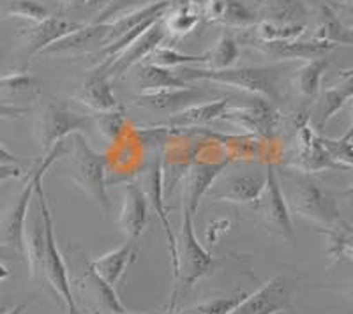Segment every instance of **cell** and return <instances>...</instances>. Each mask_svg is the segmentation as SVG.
I'll return each instance as SVG.
<instances>
[{"label":"cell","instance_id":"25","mask_svg":"<svg viewBox=\"0 0 353 314\" xmlns=\"http://www.w3.org/2000/svg\"><path fill=\"white\" fill-rule=\"evenodd\" d=\"M44 251H46V228L41 210L37 209L34 216L25 222L23 253L27 256L30 278H41L44 266Z\"/></svg>","mask_w":353,"mask_h":314},{"label":"cell","instance_id":"43","mask_svg":"<svg viewBox=\"0 0 353 314\" xmlns=\"http://www.w3.org/2000/svg\"><path fill=\"white\" fill-rule=\"evenodd\" d=\"M329 6L334 9L341 23L350 30H353V0H343V2H334Z\"/></svg>","mask_w":353,"mask_h":314},{"label":"cell","instance_id":"50","mask_svg":"<svg viewBox=\"0 0 353 314\" xmlns=\"http://www.w3.org/2000/svg\"><path fill=\"white\" fill-rule=\"evenodd\" d=\"M9 278H11V269L6 265L4 260H0V282H4Z\"/></svg>","mask_w":353,"mask_h":314},{"label":"cell","instance_id":"32","mask_svg":"<svg viewBox=\"0 0 353 314\" xmlns=\"http://www.w3.org/2000/svg\"><path fill=\"white\" fill-rule=\"evenodd\" d=\"M207 59H209V69H228L232 67L239 59V43L232 30H223L219 39L216 41V45L207 52Z\"/></svg>","mask_w":353,"mask_h":314},{"label":"cell","instance_id":"12","mask_svg":"<svg viewBox=\"0 0 353 314\" xmlns=\"http://www.w3.org/2000/svg\"><path fill=\"white\" fill-rule=\"evenodd\" d=\"M292 307V286L283 275L269 279L253 295H245L230 314H279Z\"/></svg>","mask_w":353,"mask_h":314},{"label":"cell","instance_id":"56","mask_svg":"<svg viewBox=\"0 0 353 314\" xmlns=\"http://www.w3.org/2000/svg\"><path fill=\"white\" fill-rule=\"evenodd\" d=\"M113 314H131V313L128 311V313H113ZM143 314H161V313H143Z\"/></svg>","mask_w":353,"mask_h":314},{"label":"cell","instance_id":"40","mask_svg":"<svg viewBox=\"0 0 353 314\" xmlns=\"http://www.w3.org/2000/svg\"><path fill=\"white\" fill-rule=\"evenodd\" d=\"M321 141H323V145L327 147V150L330 152L334 161H337L339 165L345 166L346 169H353V143L352 141H345V140H332V138H325L321 136Z\"/></svg>","mask_w":353,"mask_h":314},{"label":"cell","instance_id":"14","mask_svg":"<svg viewBox=\"0 0 353 314\" xmlns=\"http://www.w3.org/2000/svg\"><path fill=\"white\" fill-rule=\"evenodd\" d=\"M81 25L59 14H50L48 18L37 21L34 27L25 28L21 36L25 39V65L36 55H41L53 43L61 41L68 34L74 32Z\"/></svg>","mask_w":353,"mask_h":314},{"label":"cell","instance_id":"52","mask_svg":"<svg viewBox=\"0 0 353 314\" xmlns=\"http://www.w3.org/2000/svg\"><path fill=\"white\" fill-rule=\"evenodd\" d=\"M65 6L68 8H83V6H87V0H64Z\"/></svg>","mask_w":353,"mask_h":314},{"label":"cell","instance_id":"9","mask_svg":"<svg viewBox=\"0 0 353 314\" xmlns=\"http://www.w3.org/2000/svg\"><path fill=\"white\" fill-rule=\"evenodd\" d=\"M34 194H36V174H34L32 165L18 196L0 213V246L11 247L17 253L23 254L25 222H27Z\"/></svg>","mask_w":353,"mask_h":314},{"label":"cell","instance_id":"22","mask_svg":"<svg viewBox=\"0 0 353 314\" xmlns=\"http://www.w3.org/2000/svg\"><path fill=\"white\" fill-rule=\"evenodd\" d=\"M201 14L209 23L225 27H251L258 23L256 12L242 0H209L201 9Z\"/></svg>","mask_w":353,"mask_h":314},{"label":"cell","instance_id":"53","mask_svg":"<svg viewBox=\"0 0 353 314\" xmlns=\"http://www.w3.org/2000/svg\"><path fill=\"white\" fill-rule=\"evenodd\" d=\"M350 103H352V124H350V129L346 131L345 136L341 138V140H345V141H352L353 140V99Z\"/></svg>","mask_w":353,"mask_h":314},{"label":"cell","instance_id":"1","mask_svg":"<svg viewBox=\"0 0 353 314\" xmlns=\"http://www.w3.org/2000/svg\"><path fill=\"white\" fill-rule=\"evenodd\" d=\"M285 184L288 185L285 198L290 212L313 222L320 231L334 228L343 221L336 200L337 194L321 187L314 178L309 177V174H302L299 169L295 174L286 171Z\"/></svg>","mask_w":353,"mask_h":314},{"label":"cell","instance_id":"51","mask_svg":"<svg viewBox=\"0 0 353 314\" xmlns=\"http://www.w3.org/2000/svg\"><path fill=\"white\" fill-rule=\"evenodd\" d=\"M337 196H341V198H345L346 202L350 203V205H353V184L350 185L348 189H345V191H341V193L337 194Z\"/></svg>","mask_w":353,"mask_h":314},{"label":"cell","instance_id":"2","mask_svg":"<svg viewBox=\"0 0 353 314\" xmlns=\"http://www.w3.org/2000/svg\"><path fill=\"white\" fill-rule=\"evenodd\" d=\"M69 141V149H65V174L90 200L99 203L105 212H110L112 203L106 191V156L90 149L81 133L71 134Z\"/></svg>","mask_w":353,"mask_h":314},{"label":"cell","instance_id":"11","mask_svg":"<svg viewBox=\"0 0 353 314\" xmlns=\"http://www.w3.org/2000/svg\"><path fill=\"white\" fill-rule=\"evenodd\" d=\"M295 138H297V161L293 165L295 169H299L302 174H316V171H323V169L348 171L345 166L334 161L327 147L323 145L321 136L309 124L307 113L297 124V136Z\"/></svg>","mask_w":353,"mask_h":314},{"label":"cell","instance_id":"15","mask_svg":"<svg viewBox=\"0 0 353 314\" xmlns=\"http://www.w3.org/2000/svg\"><path fill=\"white\" fill-rule=\"evenodd\" d=\"M77 284L85 304L96 309L97 314L128 313V309L122 306L115 288L110 286L108 282L103 281L96 274V270L92 269L90 262H85L83 269H81V275L77 278Z\"/></svg>","mask_w":353,"mask_h":314},{"label":"cell","instance_id":"37","mask_svg":"<svg viewBox=\"0 0 353 314\" xmlns=\"http://www.w3.org/2000/svg\"><path fill=\"white\" fill-rule=\"evenodd\" d=\"M307 30L305 25H281L274 23V21L261 20L256 23V30H254L253 39L258 41H288V39H299Z\"/></svg>","mask_w":353,"mask_h":314},{"label":"cell","instance_id":"19","mask_svg":"<svg viewBox=\"0 0 353 314\" xmlns=\"http://www.w3.org/2000/svg\"><path fill=\"white\" fill-rule=\"evenodd\" d=\"M110 80L112 78L105 71L96 67L85 78L80 92H78V96H74V99L96 113L121 109V105H119V101L113 96L112 81Z\"/></svg>","mask_w":353,"mask_h":314},{"label":"cell","instance_id":"34","mask_svg":"<svg viewBox=\"0 0 353 314\" xmlns=\"http://www.w3.org/2000/svg\"><path fill=\"white\" fill-rule=\"evenodd\" d=\"M50 17V9L39 0H0V18H25L41 21Z\"/></svg>","mask_w":353,"mask_h":314},{"label":"cell","instance_id":"38","mask_svg":"<svg viewBox=\"0 0 353 314\" xmlns=\"http://www.w3.org/2000/svg\"><path fill=\"white\" fill-rule=\"evenodd\" d=\"M94 117V125L96 129L103 134L106 141H115L121 136L122 129H124V109H113V112L96 113Z\"/></svg>","mask_w":353,"mask_h":314},{"label":"cell","instance_id":"23","mask_svg":"<svg viewBox=\"0 0 353 314\" xmlns=\"http://www.w3.org/2000/svg\"><path fill=\"white\" fill-rule=\"evenodd\" d=\"M137 258L138 246L132 240H128L122 246L115 247L110 253L103 254L97 260L90 262V265H92V269L96 270V274L103 281H106L110 286L115 288V284L121 281V278L125 274V270L129 269V265L137 262Z\"/></svg>","mask_w":353,"mask_h":314},{"label":"cell","instance_id":"21","mask_svg":"<svg viewBox=\"0 0 353 314\" xmlns=\"http://www.w3.org/2000/svg\"><path fill=\"white\" fill-rule=\"evenodd\" d=\"M353 99V69L339 71V81L318 94V122L316 129H323L327 122L336 115L346 103Z\"/></svg>","mask_w":353,"mask_h":314},{"label":"cell","instance_id":"26","mask_svg":"<svg viewBox=\"0 0 353 314\" xmlns=\"http://www.w3.org/2000/svg\"><path fill=\"white\" fill-rule=\"evenodd\" d=\"M230 106V99H216L210 103H198V105H191L188 108L181 109V112L170 115L166 125H173V127H193V125L210 124V122L221 118V115L226 112Z\"/></svg>","mask_w":353,"mask_h":314},{"label":"cell","instance_id":"7","mask_svg":"<svg viewBox=\"0 0 353 314\" xmlns=\"http://www.w3.org/2000/svg\"><path fill=\"white\" fill-rule=\"evenodd\" d=\"M134 182L147 198L150 212L156 213V218L159 219L161 226H163V231H165L166 240H168L170 260L173 262V258H175V231L172 230V224H170V210L165 205V198H163L165 185H163V159H161L159 152H154L152 156L145 159Z\"/></svg>","mask_w":353,"mask_h":314},{"label":"cell","instance_id":"24","mask_svg":"<svg viewBox=\"0 0 353 314\" xmlns=\"http://www.w3.org/2000/svg\"><path fill=\"white\" fill-rule=\"evenodd\" d=\"M106 39H108V23H96V21H92L90 25H81L74 32L68 34L61 41L53 43L41 55L81 52V50H88L96 45L105 46Z\"/></svg>","mask_w":353,"mask_h":314},{"label":"cell","instance_id":"57","mask_svg":"<svg viewBox=\"0 0 353 314\" xmlns=\"http://www.w3.org/2000/svg\"><path fill=\"white\" fill-rule=\"evenodd\" d=\"M0 298H2V293H0ZM2 311H6V309L2 307V304H0V313H2Z\"/></svg>","mask_w":353,"mask_h":314},{"label":"cell","instance_id":"16","mask_svg":"<svg viewBox=\"0 0 353 314\" xmlns=\"http://www.w3.org/2000/svg\"><path fill=\"white\" fill-rule=\"evenodd\" d=\"M228 166V159L223 163H194L189 166L182 185V209L188 210L194 218L201 200L207 196L214 182L223 175Z\"/></svg>","mask_w":353,"mask_h":314},{"label":"cell","instance_id":"45","mask_svg":"<svg viewBox=\"0 0 353 314\" xmlns=\"http://www.w3.org/2000/svg\"><path fill=\"white\" fill-rule=\"evenodd\" d=\"M0 165H17V166H30L34 165L30 159H25V157L14 156L12 152H9L4 145H0Z\"/></svg>","mask_w":353,"mask_h":314},{"label":"cell","instance_id":"3","mask_svg":"<svg viewBox=\"0 0 353 314\" xmlns=\"http://www.w3.org/2000/svg\"><path fill=\"white\" fill-rule=\"evenodd\" d=\"M181 69V74L176 76L181 80H203L214 81V83L228 85L235 89L245 90L253 96H261L269 99L270 103L277 105L281 101L279 89H277V78L281 69L279 67H260V65H251V67H228V69H209V67H193L185 65Z\"/></svg>","mask_w":353,"mask_h":314},{"label":"cell","instance_id":"54","mask_svg":"<svg viewBox=\"0 0 353 314\" xmlns=\"http://www.w3.org/2000/svg\"><path fill=\"white\" fill-rule=\"evenodd\" d=\"M175 309H176V293H173L172 298H170L168 309L165 311V314H175Z\"/></svg>","mask_w":353,"mask_h":314},{"label":"cell","instance_id":"27","mask_svg":"<svg viewBox=\"0 0 353 314\" xmlns=\"http://www.w3.org/2000/svg\"><path fill=\"white\" fill-rule=\"evenodd\" d=\"M309 39L327 43V45H353V32L341 23L334 9L329 4H323L320 9L316 27L309 36Z\"/></svg>","mask_w":353,"mask_h":314},{"label":"cell","instance_id":"30","mask_svg":"<svg viewBox=\"0 0 353 314\" xmlns=\"http://www.w3.org/2000/svg\"><path fill=\"white\" fill-rule=\"evenodd\" d=\"M134 81H137L140 92H143V90L166 89V87H188V81L181 80L172 69L152 64V62L138 64Z\"/></svg>","mask_w":353,"mask_h":314},{"label":"cell","instance_id":"29","mask_svg":"<svg viewBox=\"0 0 353 314\" xmlns=\"http://www.w3.org/2000/svg\"><path fill=\"white\" fill-rule=\"evenodd\" d=\"M261 18L281 25H305L307 9L302 0H263Z\"/></svg>","mask_w":353,"mask_h":314},{"label":"cell","instance_id":"47","mask_svg":"<svg viewBox=\"0 0 353 314\" xmlns=\"http://www.w3.org/2000/svg\"><path fill=\"white\" fill-rule=\"evenodd\" d=\"M172 2V8H200L203 9V6L209 2V0H170Z\"/></svg>","mask_w":353,"mask_h":314},{"label":"cell","instance_id":"5","mask_svg":"<svg viewBox=\"0 0 353 314\" xmlns=\"http://www.w3.org/2000/svg\"><path fill=\"white\" fill-rule=\"evenodd\" d=\"M253 209L267 230L272 231L274 235H277V237L286 240L292 246H295L292 216H290L279 171H277L272 163H269L267 168H265V185L258 200L253 203Z\"/></svg>","mask_w":353,"mask_h":314},{"label":"cell","instance_id":"17","mask_svg":"<svg viewBox=\"0 0 353 314\" xmlns=\"http://www.w3.org/2000/svg\"><path fill=\"white\" fill-rule=\"evenodd\" d=\"M205 97L203 90L196 87H166L157 90H143L134 97V105L154 112H165L173 115L191 105H198Z\"/></svg>","mask_w":353,"mask_h":314},{"label":"cell","instance_id":"48","mask_svg":"<svg viewBox=\"0 0 353 314\" xmlns=\"http://www.w3.org/2000/svg\"><path fill=\"white\" fill-rule=\"evenodd\" d=\"M21 254L17 253L14 249L11 247H6V246H0V260H18Z\"/></svg>","mask_w":353,"mask_h":314},{"label":"cell","instance_id":"10","mask_svg":"<svg viewBox=\"0 0 353 314\" xmlns=\"http://www.w3.org/2000/svg\"><path fill=\"white\" fill-rule=\"evenodd\" d=\"M166 28L163 23V18L150 25L140 37L132 41L131 45L125 46L121 53H117L115 56L105 61L103 64L97 65V69L105 71L110 78H119L124 73H128L129 69L140 64L143 59H149L150 53L157 48V46L165 45L166 39Z\"/></svg>","mask_w":353,"mask_h":314},{"label":"cell","instance_id":"35","mask_svg":"<svg viewBox=\"0 0 353 314\" xmlns=\"http://www.w3.org/2000/svg\"><path fill=\"white\" fill-rule=\"evenodd\" d=\"M41 87L39 80L32 74L25 73H11L6 76H0V94L6 97H36L39 96Z\"/></svg>","mask_w":353,"mask_h":314},{"label":"cell","instance_id":"18","mask_svg":"<svg viewBox=\"0 0 353 314\" xmlns=\"http://www.w3.org/2000/svg\"><path fill=\"white\" fill-rule=\"evenodd\" d=\"M149 213L150 209L147 198L141 193L137 182H128L124 187V200H122L119 224L129 240L134 242L141 237L149 224Z\"/></svg>","mask_w":353,"mask_h":314},{"label":"cell","instance_id":"4","mask_svg":"<svg viewBox=\"0 0 353 314\" xmlns=\"http://www.w3.org/2000/svg\"><path fill=\"white\" fill-rule=\"evenodd\" d=\"M193 219L188 210L182 209L181 230L175 233V258L172 262V270L176 284L182 288L194 286L217 265L210 251L205 249L196 238Z\"/></svg>","mask_w":353,"mask_h":314},{"label":"cell","instance_id":"20","mask_svg":"<svg viewBox=\"0 0 353 314\" xmlns=\"http://www.w3.org/2000/svg\"><path fill=\"white\" fill-rule=\"evenodd\" d=\"M251 45L263 52L265 55H270L274 59H316V56H325L332 45L320 43L314 39H288V41H258L251 39Z\"/></svg>","mask_w":353,"mask_h":314},{"label":"cell","instance_id":"28","mask_svg":"<svg viewBox=\"0 0 353 314\" xmlns=\"http://www.w3.org/2000/svg\"><path fill=\"white\" fill-rule=\"evenodd\" d=\"M329 56H316V59H309L295 73L293 85L304 99H316L321 90V78L329 69Z\"/></svg>","mask_w":353,"mask_h":314},{"label":"cell","instance_id":"49","mask_svg":"<svg viewBox=\"0 0 353 314\" xmlns=\"http://www.w3.org/2000/svg\"><path fill=\"white\" fill-rule=\"evenodd\" d=\"M113 0H87V8H90V9H101V11H103V9H106L108 8L110 4H112Z\"/></svg>","mask_w":353,"mask_h":314},{"label":"cell","instance_id":"36","mask_svg":"<svg viewBox=\"0 0 353 314\" xmlns=\"http://www.w3.org/2000/svg\"><path fill=\"white\" fill-rule=\"evenodd\" d=\"M149 62L157 65H163V67H185V65H194V64H209V59H207V52L201 53V55H188V53H181L176 50L168 48V46L161 45L150 53Z\"/></svg>","mask_w":353,"mask_h":314},{"label":"cell","instance_id":"13","mask_svg":"<svg viewBox=\"0 0 353 314\" xmlns=\"http://www.w3.org/2000/svg\"><path fill=\"white\" fill-rule=\"evenodd\" d=\"M265 185V171L248 174L241 171L237 175L223 177L219 182H214L207 196L212 202H226L235 205H253L260 196Z\"/></svg>","mask_w":353,"mask_h":314},{"label":"cell","instance_id":"33","mask_svg":"<svg viewBox=\"0 0 353 314\" xmlns=\"http://www.w3.org/2000/svg\"><path fill=\"white\" fill-rule=\"evenodd\" d=\"M201 17L200 8H172L163 18V23L168 36L182 37L200 23Z\"/></svg>","mask_w":353,"mask_h":314},{"label":"cell","instance_id":"6","mask_svg":"<svg viewBox=\"0 0 353 314\" xmlns=\"http://www.w3.org/2000/svg\"><path fill=\"white\" fill-rule=\"evenodd\" d=\"M94 127L92 115L77 113L64 106L50 103L44 106L36 118V138L44 154L50 152L57 143L64 141L74 133H81Z\"/></svg>","mask_w":353,"mask_h":314},{"label":"cell","instance_id":"8","mask_svg":"<svg viewBox=\"0 0 353 314\" xmlns=\"http://www.w3.org/2000/svg\"><path fill=\"white\" fill-rule=\"evenodd\" d=\"M221 121L237 125L248 133L272 138L279 124V112L269 99L261 96H251L244 105H230L226 112L221 115Z\"/></svg>","mask_w":353,"mask_h":314},{"label":"cell","instance_id":"41","mask_svg":"<svg viewBox=\"0 0 353 314\" xmlns=\"http://www.w3.org/2000/svg\"><path fill=\"white\" fill-rule=\"evenodd\" d=\"M147 4H150L149 0H113L108 8L99 12L96 23H108L113 17H119L121 12H128L131 9L141 8V6Z\"/></svg>","mask_w":353,"mask_h":314},{"label":"cell","instance_id":"46","mask_svg":"<svg viewBox=\"0 0 353 314\" xmlns=\"http://www.w3.org/2000/svg\"><path fill=\"white\" fill-rule=\"evenodd\" d=\"M23 175V166L0 165V185L11 178H20Z\"/></svg>","mask_w":353,"mask_h":314},{"label":"cell","instance_id":"39","mask_svg":"<svg viewBox=\"0 0 353 314\" xmlns=\"http://www.w3.org/2000/svg\"><path fill=\"white\" fill-rule=\"evenodd\" d=\"M245 295L237 293L230 295V297H216L210 298L207 302L196 304V306H191L188 309L182 311L181 314H230L235 307L239 306L242 298Z\"/></svg>","mask_w":353,"mask_h":314},{"label":"cell","instance_id":"42","mask_svg":"<svg viewBox=\"0 0 353 314\" xmlns=\"http://www.w3.org/2000/svg\"><path fill=\"white\" fill-rule=\"evenodd\" d=\"M232 224L233 222L230 221V219H217V221H212L209 226H207V230H205V237H207V242H209L210 249L216 246L221 235L232 228Z\"/></svg>","mask_w":353,"mask_h":314},{"label":"cell","instance_id":"44","mask_svg":"<svg viewBox=\"0 0 353 314\" xmlns=\"http://www.w3.org/2000/svg\"><path fill=\"white\" fill-rule=\"evenodd\" d=\"M32 112L30 106H20L12 105V103H4L0 101V118H6V121H17V118H23L27 113Z\"/></svg>","mask_w":353,"mask_h":314},{"label":"cell","instance_id":"55","mask_svg":"<svg viewBox=\"0 0 353 314\" xmlns=\"http://www.w3.org/2000/svg\"><path fill=\"white\" fill-rule=\"evenodd\" d=\"M25 309H27V304H20V306L12 307L11 311H4V313L0 314H23Z\"/></svg>","mask_w":353,"mask_h":314},{"label":"cell","instance_id":"31","mask_svg":"<svg viewBox=\"0 0 353 314\" xmlns=\"http://www.w3.org/2000/svg\"><path fill=\"white\" fill-rule=\"evenodd\" d=\"M321 233H325L329 237V249L327 254L334 263L346 262L353 263V226L348 221L343 219L339 224L329 230H321Z\"/></svg>","mask_w":353,"mask_h":314}]
</instances>
